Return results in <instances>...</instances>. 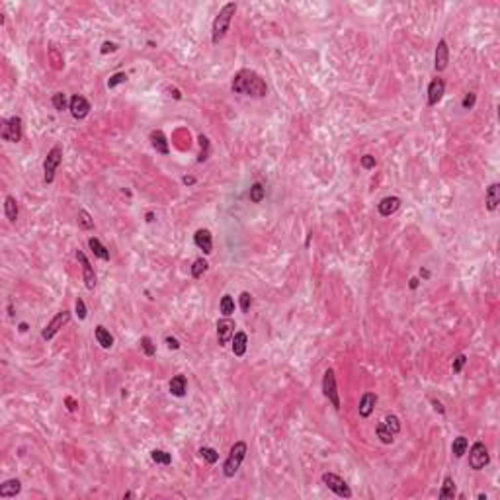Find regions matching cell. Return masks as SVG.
I'll return each mask as SVG.
<instances>
[{
  "label": "cell",
  "mask_w": 500,
  "mask_h": 500,
  "mask_svg": "<svg viewBox=\"0 0 500 500\" xmlns=\"http://www.w3.org/2000/svg\"><path fill=\"white\" fill-rule=\"evenodd\" d=\"M20 490H22V482L18 479H8V481H4L2 484H0V496L2 498L16 496V494H20Z\"/></svg>",
  "instance_id": "ffe728a7"
},
{
  "label": "cell",
  "mask_w": 500,
  "mask_h": 500,
  "mask_svg": "<svg viewBox=\"0 0 500 500\" xmlns=\"http://www.w3.org/2000/svg\"><path fill=\"white\" fill-rule=\"evenodd\" d=\"M322 482L328 486V490H332L336 496H340V498H352V490H350V486L346 484V481L342 479V477H338V475H334V473H324L322 475Z\"/></svg>",
  "instance_id": "ba28073f"
},
{
  "label": "cell",
  "mask_w": 500,
  "mask_h": 500,
  "mask_svg": "<svg viewBox=\"0 0 500 500\" xmlns=\"http://www.w3.org/2000/svg\"><path fill=\"white\" fill-rule=\"evenodd\" d=\"M475 100H477V96H475L473 92L465 94V98H463V109H471V107L475 106Z\"/></svg>",
  "instance_id": "ee69618b"
},
{
  "label": "cell",
  "mask_w": 500,
  "mask_h": 500,
  "mask_svg": "<svg viewBox=\"0 0 500 500\" xmlns=\"http://www.w3.org/2000/svg\"><path fill=\"white\" fill-rule=\"evenodd\" d=\"M467 447H469L467 438H465V436H457V438L453 440V444H451V453L459 459V457H463V455L467 453Z\"/></svg>",
  "instance_id": "4316f807"
},
{
  "label": "cell",
  "mask_w": 500,
  "mask_h": 500,
  "mask_svg": "<svg viewBox=\"0 0 500 500\" xmlns=\"http://www.w3.org/2000/svg\"><path fill=\"white\" fill-rule=\"evenodd\" d=\"M51 102H53V106H55V109H57V111L67 109V96H65L63 92H55V94H53V98H51Z\"/></svg>",
  "instance_id": "d590c367"
},
{
  "label": "cell",
  "mask_w": 500,
  "mask_h": 500,
  "mask_svg": "<svg viewBox=\"0 0 500 500\" xmlns=\"http://www.w3.org/2000/svg\"><path fill=\"white\" fill-rule=\"evenodd\" d=\"M484 199H486V209L488 211H494L500 203V184L494 182L486 188V194H484Z\"/></svg>",
  "instance_id": "ac0fdd59"
},
{
  "label": "cell",
  "mask_w": 500,
  "mask_h": 500,
  "mask_svg": "<svg viewBox=\"0 0 500 500\" xmlns=\"http://www.w3.org/2000/svg\"><path fill=\"white\" fill-rule=\"evenodd\" d=\"M69 321H71V313H69V311H61V313H57V315L53 317V321H51V322L41 330V338H43V340H51V338H53V336H55V334H57V332H59V330H61Z\"/></svg>",
  "instance_id": "9c48e42d"
},
{
  "label": "cell",
  "mask_w": 500,
  "mask_h": 500,
  "mask_svg": "<svg viewBox=\"0 0 500 500\" xmlns=\"http://www.w3.org/2000/svg\"><path fill=\"white\" fill-rule=\"evenodd\" d=\"M76 219H78L80 229H84V231H92V229H94V219H92V215H90L86 209H80L78 215H76Z\"/></svg>",
  "instance_id": "f1b7e54d"
},
{
  "label": "cell",
  "mask_w": 500,
  "mask_h": 500,
  "mask_svg": "<svg viewBox=\"0 0 500 500\" xmlns=\"http://www.w3.org/2000/svg\"><path fill=\"white\" fill-rule=\"evenodd\" d=\"M88 246H90V250L94 252V256H98L100 260H109V250H107L96 236L88 238Z\"/></svg>",
  "instance_id": "cb8c5ba5"
},
{
  "label": "cell",
  "mask_w": 500,
  "mask_h": 500,
  "mask_svg": "<svg viewBox=\"0 0 500 500\" xmlns=\"http://www.w3.org/2000/svg\"><path fill=\"white\" fill-rule=\"evenodd\" d=\"M151 459L155 463H159V465H170L172 463V455L168 451H164V449H153L151 451Z\"/></svg>",
  "instance_id": "f546056e"
},
{
  "label": "cell",
  "mask_w": 500,
  "mask_h": 500,
  "mask_svg": "<svg viewBox=\"0 0 500 500\" xmlns=\"http://www.w3.org/2000/svg\"><path fill=\"white\" fill-rule=\"evenodd\" d=\"M246 346H248V336H246V332H236V334L232 336V354L238 356V357L244 356Z\"/></svg>",
  "instance_id": "603a6c76"
},
{
  "label": "cell",
  "mask_w": 500,
  "mask_h": 500,
  "mask_svg": "<svg viewBox=\"0 0 500 500\" xmlns=\"http://www.w3.org/2000/svg\"><path fill=\"white\" fill-rule=\"evenodd\" d=\"M94 336H96V340H98V344L104 348V350H109L111 346H113V336L109 334V330L106 328V326H96L94 328Z\"/></svg>",
  "instance_id": "7402d4cb"
},
{
  "label": "cell",
  "mask_w": 500,
  "mask_h": 500,
  "mask_svg": "<svg viewBox=\"0 0 500 500\" xmlns=\"http://www.w3.org/2000/svg\"><path fill=\"white\" fill-rule=\"evenodd\" d=\"M141 348H143V352H145V356H155V352H157V348H155V344H153V340L149 338V336H143L141 338Z\"/></svg>",
  "instance_id": "8d00e7d4"
},
{
  "label": "cell",
  "mask_w": 500,
  "mask_h": 500,
  "mask_svg": "<svg viewBox=\"0 0 500 500\" xmlns=\"http://www.w3.org/2000/svg\"><path fill=\"white\" fill-rule=\"evenodd\" d=\"M232 336H234V321L229 319V317L217 321V340H219V346L229 344V340H232Z\"/></svg>",
  "instance_id": "8fae6325"
},
{
  "label": "cell",
  "mask_w": 500,
  "mask_h": 500,
  "mask_svg": "<svg viewBox=\"0 0 500 500\" xmlns=\"http://www.w3.org/2000/svg\"><path fill=\"white\" fill-rule=\"evenodd\" d=\"M65 405H67V409H69L71 412H74V411H76V401H74L72 397H67V399H65Z\"/></svg>",
  "instance_id": "c3c4849f"
},
{
  "label": "cell",
  "mask_w": 500,
  "mask_h": 500,
  "mask_svg": "<svg viewBox=\"0 0 500 500\" xmlns=\"http://www.w3.org/2000/svg\"><path fill=\"white\" fill-rule=\"evenodd\" d=\"M207 268H209L207 260H205V258H197V260L194 262V266H192V278L199 280V278H201V276L207 272Z\"/></svg>",
  "instance_id": "1f68e13d"
},
{
  "label": "cell",
  "mask_w": 500,
  "mask_h": 500,
  "mask_svg": "<svg viewBox=\"0 0 500 500\" xmlns=\"http://www.w3.org/2000/svg\"><path fill=\"white\" fill-rule=\"evenodd\" d=\"M76 258H78V262L82 264V278H84V286H86V289H94V287H96V272H94L92 264L88 262L86 254H84V252H80V250H76Z\"/></svg>",
  "instance_id": "7c38bea8"
},
{
  "label": "cell",
  "mask_w": 500,
  "mask_h": 500,
  "mask_svg": "<svg viewBox=\"0 0 500 500\" xmlns=\"http://www.w3.org/2000/svg\"><path fill=\"white\" fill-rule=\"evenodd\" d=\"M147 221H149V223H153V221H155V213H153V211H149V213H147Z\"/></svg>",
  "instance_id": "f5cc1de1"
},
{
  "label": "cell",
  "mask_w": 500,
  "mask_h": 500,
  "mask_svg": "<svg viewBox=\"0 0 500 500\" xmlns=\"http://www.w3.org/2000/svg\"><path fill=\"white\" fill-rule=\"evenodd\" d=\"M375 405H377V395H375V393H365V395L359 399V407H357L359 416H361V418L371 416Z\"/></svg>",
  "instance_id": "e0dca14e"
},
{
  "label": "cell",
  "mask_w": 500,
  "mask_h": 500,
  "mask_svg": "<svg viewBox=\"0 0 500 500\" xmlns=\"http://www.w3.org/2000/svg\"><path fill=\"white\" fill-rule=\"evenodd\" d=\"M74 311H76V317H78L80 321L86 319V305H84V301H82L80 297H78L76 303H74Z\"/></svg>",
  "instance_id": "b9f144b4"
},
{
  "label": "cell",
  "mask_w": 500,
  "mask_h": 500,
  "mask_svg": "<svg viewBox=\"0 0 500 500\" xmlns=\"http://www.w3.org/2000/svg\"><path fill=\"white\" fill-rule=\"evenodd\" d=\"M244 457H246V444H244V442H236V444L231 447L229 457H227V461H225V465H223L225 477H234L236 471L240 469Z\"/></svg>",
  "instance_id": "3957f363"
},
{
  "label": "cell",
  "mask_w": 500,
  "mask_h": 500,
  "mask_svg": "<svg viewBox=\"0 0 500 500\" xmlns=\"http://www.w3.org/2000/svg\"><path fill=\"white\" fill-rule=\"evenodd\" d=\"M418 286H420V280H418V278H411V282H409V287H411V289H416Z\"/></svg>",
  "instance_id": "681fc988"
},
{
  "label": "cell",
  "mask_w": 500,
  "mask_h": 500,
  "mask_svg": "<svg viewBox=\"0 0 500 500\" xmlns=\"http://www.w3.org/2000/svg\"><path fill=\"white\" fill-rule=\"evenodd\" d=\"M123 82H127V74H125V72H115V74L107 80V88H115L117 84H123Z\"/></svg>",
  "instance_id": "74e56055"
},
{
  "label": "cell",
  "mask_w": 500,
  "mask_h": 500,
  "mask_svg": "<svg viewBox=\"0 0 500 500\" xmlns=\"http://www.w3.org/2000/svg\"><path fill=\"white\" fill-rule=\"evenodd\" d=\"M447 63H449V47L444 39H440L438 47H436V57H434V69L438 72H442L447 69Z\"/></svg>",
  "instance_id": "4fadbf2b"
},
{
  "label": "cell",
  "mask_w": 500,
  "mask_h": 500,
  "mask_svg": "<svg viewBox=\"0 0 500 500\" xmlns=\"http://www.w3.org/2000/svg\"><path fill=\"white\" fill-rule=\"evenodd\" d=\"M375 432H377V438L383 442V444H393V440H395V434L381 422V424H377V428H375Z\"/></svg>",
  "instance_id": "4dcf8cb0"
},
{
  "label": "cell",
  "mask_w": 500,
  "mask_h": 500,
  "mask_svg": "<svg viewBox=\"0 0 500 500\" xmlns=\"http://www.w3.org/2000/svg\"><path fill=\"white\" fill-rule=\"evenodd\" d=\"M234 12H236V4H234V2H229V4H225V6L221 8V12L215 16L213 26H211V41H213L215 45L227 36Z\"/></svg>",
  "instance_id": "7a4b0ae2"
},
{
  "label": "cell",
  "mask_w": 500,
  "mask_h": 500,
  "mask_svg": "<svg viewBox=\"0 0 500 500\" xmlns=\"http://www.w3.org/2000/svg\"><path fill=\"white\" fill-rule=\"evenodd\" d=\"M61 161H63V147H61V145H55V147L47 153L45 162H43V172H45L43 180H45V184H51V182L55 180V172H57Z\"/></svg>",
  "instance_id": "277c9868"
},
{
  "label": "cell",
  "mask_w": 500,
  "mask_h": 500,
  "mask_svg": "<svg viewBox=\"0 0 500 500\" xmlns=\"http://www.w3.org/2000/svg\"><path fill=\"white\" fill-rule=\"evenodd\" d=\"M166 346L170 350H180V342L174 338V336H166Z\"/></svg>",
  "instance_id": "bcb514c9"
},
{
  "label": "cell",
  "mask_w": 500,
  "mask_h": 500,
  "mask_svg": "<svg viewBox=\"0 0 500 500\" xmlns=\"http://www.w3.org/2000/svg\"><path fill=\"white\" fill-rule=\"evenodd\" d=\"M194 242L199 250H203V254H211L213 252V236L207 229H199L196 234H194Z\"/></svg>",
  "instance_id": "9a60e30c"
},
{
  "label": "cell",
  "mask_w": 500,
  "mask_h": 500,
  "mask_svg": "<svg viewBox=\"0 0 500 500\" xmlns=\"http://www.w3.org/2000/svg\"><path fill=\"white\" fill-rule=\"evenodd\" d=\"M446 94V82L444 78H434L428 86V106H436Z\"/></svg>",
  "instance_id": "5bb4252c"
},
{
  "label": "cell",
  "mask_w": 500,
  "mask_h": 500,
  "mask_svg": "<svg viewBox=\"0 0 500 500\" xmlns=\"http://www.w3.org/2000/svg\"><path fill=\"white\" fill-rule=\"evenodd\" d=\"M199 455H201L209 465H213V463L219 461V453H217L213 447H199Z\"/></svg>",
  "instance_id": "836d02e7"
},
{
  "label": "cell",
  "mask_w": 500,
  "mask_h": 500,
  "mask_svg": "<svg viewBox=\"0 0 500 500\" xmlns=\"http://www.w3.org/2000/svg\"><path fill=\"white\" fill-rule=\"evenodd\" d=\"M383 424H385V426H387L395 436L401 432V422H399V418H397L395 414H387V416H385V420H383Z\"/></svg>",
  "instance_id": "e575fe53"
},
{
  "label": "cell",
  "mask_w": 500,
  "mask_h": 500,
  "mask_svg": "<svg viewBox=\"0 0 500 500\" xmlns=\"http://www.w3.org/2000/svg\"><path fill=\"white\" fill-rule=\"evenodd\" d=\"M399 207H401V199L397 196H387L377 203V211L381 217H391Z\"/></svg>",
  "instance_id": "2e32d148"
},
{
  "label": "cell",
  "mask_w": 500,
  "mask_h": 500,
  "mask_svg": "<svg viewBox=\"0 0 500 500\" xmlns=\"http://www.w3.org/2000/svg\"><path fill=\"white\" fill-rule=\"evenodd\" d=\"M199 145H201V155H199V159H197V161H199V162H203V161L207 159V151H209V139L201 135V137H199Z\"/></svg>",
  "instance_id": "60d3db41"
},
{
  "label": "cell",
  "mask_w": 500,
  "mask_h": 500,
  "mask_svg": "<svg viewBox=\"0 0 500 500\" xmlns=\"http://www.w3.org/2000/svg\"><path fill=\"white\" fill-rule=\"evenodd\" d=\"M168 389H170V393L174 395V397H184L186 395V391H188V381H186V375H176V377H172V381H170V385H168Z\"/></svg>",
  "instance_id": "44dd1931"
},
{
  "label": "cell",
  "mask_w": 500,
  "mask_h": 500,
  "mask_svg": "<svg viewBox=\"0 0 500 500\" xmlns=\"http://www.w3.org/2000/svg\"><path fill=\"white\" fill-rule=\"evenodd\" d=\"M69 109H71V115L74 119H84L88 115V111H90V102L84 96L74 94L71 98V102H69Z\"/></svg>",
  "instance_id": "30bf717a"
},
{
  "label": "cell",
  "mask_w": 500,
  "mask_h": 500,
  "mask_svg": "<svg viewBox=\"0 0 500 500\" xmlns=\"http://www.w3.org/2000/svg\"><path fill=\"white\" fill-rule=\"evenodd\" d=\"M322 393L328 399V403L340 411V395H338V387H336V375L334 369H326L324 371V377H322Z\"/></svg>",
  "instance_id": "5b68a950"
},
{
  "label": "cell",
  "mask_w": 500,
  "mask_h": 500,
  "mask_svg": "<svg viewBox=\"0 0 500 500\" xmlns=\"http://www.w3.org/2000/svg\"><path fill=\"white\" fill-rule=\"evenodd\" d=\"M4 213H6V219L10 223H14L18 219V201H16V197L6 196V199H4Z\"/></svg>",
  "instance_id": "d4e9b609"
},
{
  "label": "cell",
  "mask_w": 500,
  "mask_h": 500,
  "mask_svg": "<svg viewBox=\"0 0 500 500\" xmlns=\"http://www.w3.org/2000/svg\"><path fill=\"white\" fill-rule=\"evenodd\" d=\"M465 363H467V356H465V354L455 356V359H453V363H451L453 373H461V369H463V365H465Z\"/></svg>",
  "instance_id": "ab89813d"
},
{
  "label": "cell",
  "mask_w": 500,
  "mask_h": 500,
  "mask_svg": "<svg viewBox=\"0 0 500 500\" xmlns=\"http://www.w3.org/2000/svg\"><path fill=\"white\" fill-rule=\"evenodd\" d=\"M231 90L236 94H244V96H252V98H264L268 94V86L264 82V78L250 71V69H242L234 74Z\"/></svg>",
  "instance_id": "6da1fadb"
},
{
  "label": "cell",
  "mask_w": 500,
  "mask_h": 500,
  "mask_svg": "<svg viewBox=\"0 0 500 500\" xmlns=\"http://www.w3.org/2000/svg\"><path fill=\"white\" fill-rule=\"evenodd\" d=\"M455 481L451 477H446L444 479V484H442V490H440V498L442 500H451L455 498Z\"/></svg>",
  "instance_id": "484cf974"
},
{
  "label": "cell",
  "mask_w": 500,
  "mask_h": 500,
  "mask_svg": "<svg viewBox=\"0 0 500 500\" xmlns=\"http://www.w3.org/2000/svg\"><path fill=\"white\" fill-rule=\"evenodd\" d=\"M22 117L14 115L10 119L2 121V139L8 143H18L22 141Z\"/></svg>",
  "instance_id": "52a82bcc"
},
{
  "label": "cell",
  "mask_w": 500,
  "mask_h": 500,
  "mask_svg": "<svg viewBox=\"0 0 500 500\" xmlns=\"http://www.w3.org/2000/svg\"><path fill=\"white\" fill-rule=\"evenodd\" d=\"M490 457H488V449L482 442H475L469 449V467L475 469V471H481L488 465Z\"/></svg>",
  "instance_id": "8992f818"
},
{
  "label": "cell",
  "mask_w": 500,
  "mask_h": 500,
  "mask_svg": "<svg viewBox=\"0 0 500 500\" xmlns=\"http://www.w3.org/2000/svg\"><path fill=\"white\" fill-rule=\"evenodd\" d=\"M20 332H28V322H20Z\"/></svg>",
  "instance_id": "db71d44e"
},
{
  "label": "cell",
  "mask_w": 500,
  "mask_h": 500,
  "mask_svg": "<svg viewBox=\"0 0 500 500\" xmlns=\"http://www.w3.org/2000/svg\"><path fill=\"white\" fill-rule=\"evenodd\" d=\"M430 403H432V407H434V411H438L440 414H446V409H444V405L438 401V399H430Z\"/></svg>",
  "instance_id": "7dc6e473"
},
{
  "label": "cell",
  "mask_w": 500,
  "mask_h": 500,
  "mask_svg": "<svg viewBox=\"0 0 500 500\" xmlns=\"http://www.w3.org/2000/svg\"><path fill=\"white\" fill-rule=\"evenodd\" d=\"M248 197H250V201H252V203H260L266 197V188L260 182L252 184V186H250V192H248Z\"/></svg>",
  "instance_id": "83f0119b"
},
{
  "label": "cell",
  "mask_w": 500,
  "mask_h": 500,
  "mask_svg": "<svg viewBox=\"0 0 500 500\" xmlns=\"http://www.w3.org/2000/svg\"><path fill=\"white\" fill-rule=\"evenodd\" d=\"M250 305H252V295H250L248 291H242L240 293V309H242V313H248Z\"/></svg>",
  "instance_id": "f35d334b"
},
{
  "label": "cell",
  "mask_w": 500,
  "mask_h": 500,
  "mask_svg": "<svg viewBox=\"0 0 500 500\" xmlns=\"http://www.w3.org/2000/svg\"><path fill=\"white\" fill-rule=\"evenodd\" d=\"M151 145H153V149H155L157 153H161V155H164V157L170 153L168 141H166V137H164V133H162L161 129H157V131L151 133Z\"/></svg>",
  "instance_id": "d6986e66"
},
{
  "label": "cell",
  "mask_w": 500,
  "mask_h": 500,
  "mask_svg": "<svg viewBox=\"0 0 500 500\" xmlns=\"http://www.w3.org/2000/svg\"><path fill=\"white\" fill-rule=\"evenodd\" d=\"M182 182L188 186V184H194V182H196V178H194V176H184V178H182Z\"/></svg>",
  "instance_id": "f907efd6"
},
{
  "label": "cell",
  "mask_w": 500,
  "mask_h": 500,
  "mask_svg": "<svg viewBox=\"0 0 500 500\" xmlns=\"http://www.w3.org/2000/svg\"><path fill=\"white\" fill-rule=\"evenodd\" d=\"M219 307H221V313H223L225 317H231V315L234 313V299H232L231 295H223Z\"/></svg>",
  "instance_id": "d6a6232c"
},
{
  "label": "cell",
  "mask_w": 500,
  "mask_h": 500,
  "mask_svg": "<svg viewBox=\"0 0 500 500\" xmlns=\"http://www.w3.org/2000/svg\"><path fill=\"white\" fill-rule=\"evenodd\" d=\"M420 276H422L424 280H428V278H430V270H426V268H420Z\"/></svg>",
  "instance_id": "816d5d0a"
},
{
  "label": "cell",
  "mask_w": 500,
  "mask_h": 500,
  "mask_svg": "<svg viewBox=\"0 0 500 500\" xmlns=\"http://www.w3.org/2000/svg\"><path fill=\"white\" fill-rule=\"evenodd\" d=\"M375 157H371V155H365V157H361V166L365 168V170H371V168H375Z\"/></svg>",
  "instance_id": "7bdbcfd3"
},
{
  "label": "cell",
  "mask_w": 500,
  "mask_h": 500,
  "mask_svg": "<svg viewBox=\"0 0 500 500\" xmlns=\"http://www.w3.org/2000/svg\"><path fill=\"white\" fill-rule=\"evenodd\" d=\"M115 49H117V45H115V43H111V41H106V43L102 45L100 53H102V55H106V53H113Z\"/></svg>",
  "instance_id": "f6af8a7d"
}]
</instances>
